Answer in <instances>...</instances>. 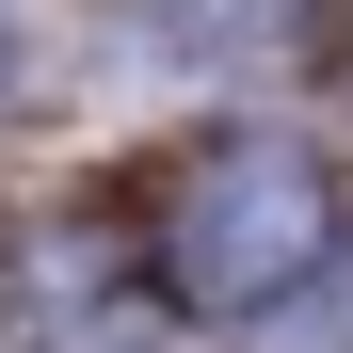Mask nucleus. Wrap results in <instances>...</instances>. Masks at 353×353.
Wrapping results in <instances>:
<instances>
[{"label":"nucleus","instance_id":"nucleus-1","mask_svg":"<svg viewBox=\"0 0 353 353\" xmlns=\"http://www.w3.org/2000/svg\"><path fill=\"white\" fill-rule=\"evenodd\" d=\"M321 241H337V193H321L305 145H209L161 193V289L193 321H273L321 273Z\"/></svg>","mask_w":353,"mask_h":353}]
</instances>
